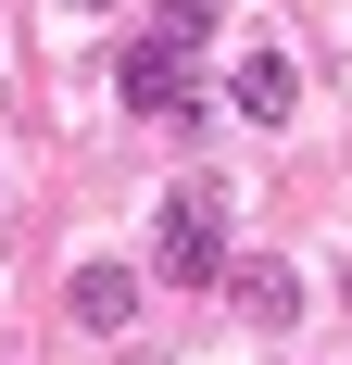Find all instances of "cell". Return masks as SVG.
Masks as SVG:
<instances>
[{
  "instance_id": "obj_1",
  "label": "cell",
  "mask_w": 352,
  "mask_h": 365,
  "mask_svg": "<svg viewBox=\"0 0 352 365\" xmlns=\"http://www.w3.org/2000/svg\"><path fill=\"white\" fill-rule=\"evenodd\" d=\"M151 264H164L176 290H214V264H227V189H214V177L164 189V227H151Z\"/></svg>"
},
{
  "instance_id": "obj_2",
  "label": "cell",
  "mask_w": 352,
  "mask_h": 365,
  "mask_svg": "<svg viewBox=\"0 0 352 365\" xmlns=\"http://www.w3.org/2000/svg\"><path fill=\"white\" fill-rule=\"evenodd\" d=\"M113 101L189 113V51H176V38H126V51H113Z\"/></svg>"
},
{
  "instance_id": "obj_3",
  "label": "cell",
  "mask_w": 352,
  "mask_h": 365,
  "mask_svg": "<svg viewBox=\"0 0 352 365\" xmlns=\"http://www.w3.org/2000/svg\"><path fill=\"white\" fill-rule=\"evenodd\" d=\"M63 302H76V328H101V340H113V328H139V277H126V264H76V290H63Z\"/></svg>"
},
{
  "instance_id": "obj_4",
  "label": "cell",
  "mask_w": 352,
  "mask_h": 365,
  "mask_svg": "<svg viewBox=\"0 0 352 365\" xmlns=\"http://www.w3.org/2000/svg\"><path fill=\"white\" fill-rule=\"evenodd\" d=\"M227 101H239V113H252V126H277V113H289V101H302V76H289V51H252V63H239V76H227Z\"/></svg>"
},
{
  "instance_id": "obj_5",
  "label": "cell",
  "mask_w": 352,
  "mask_h": 365,
  "mask_svg": "<svg viewBox=\"0 0 352 365\" xmlns=\"http://www.w3.org/2000/svg\"><path fill=\"white\" fill-rule=\"evenodd\" d=\"M227 290H239V315H252V328H289V315H302V277H289V264H239Z\"/></svg>"
},
{
  "instance_id": "obj_6",
  "label": "cell",
  "mask_w": 352,
  "mask_h": 365,
  "mask_svg": "<svg viewBox=\"0 0 352 365\" xmlns=\"http://www.w3.org/2000/svg\"><path fill=\"white\" fill-rule=\"evenodd\" d=\"M151 38H176V51H202V38H214V0H164V13H151Z\"/></svg>"
},
{
  "instance_id": "obj_7",
  "label": "cell",
  "mask_w": 352,
  "mask_h": 365,
  "mask_svg": "<svg viewBox=\"0 0 352 365\" xmlns=\"http://www.w3.org/2000/svg\"><path fill=\"white\" fill-rule=\"evenodd\" d=\"M88 13H101V0H88Z\"/></svg>"
}]
</instances>
